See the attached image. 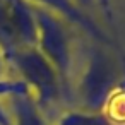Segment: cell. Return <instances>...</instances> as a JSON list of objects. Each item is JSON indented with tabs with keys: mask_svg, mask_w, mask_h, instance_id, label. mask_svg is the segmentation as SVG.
Masks as SVG:
<instances>
[{
	"mask_svg": "<svg viewBox=\"0 0 125 125\" xmlns=\"http://www.w3.org/2000/svg\"><path fill=\"white\" fill-rule=\"evenodd\" d=\"M77 2V5L81 7V9H84L89 16H93L94 17V14H96V10L103 5V0H75ZM96 19V17H94Z\"/></svg>",
	"mask_w": 125,
	"mask_h": 125,
	"instance_id": "8",
	"label": "cell"
},
{
	"mask_svg": "<svg viewBox=\"0 0 125 125\" xmlns=\"http://www.w3.org/2000/svg\"><path fill=\"white\" fill-rule=\"evenodd\" d=\"M34 45V7L28 0H0V50L5 58Z\"/></svg>",
	"mask_w": 125,
	"mask_h": 125,
	"instance_id": "4",
	"label": "cell"
},
{
	"mask_svg": "<svg viewBox=\"0 0 125 125\" xmlns=\"http://www.w3.org/2000/svg\"><path fill=\"white\" fill-rule=\"evenodd\" d=\"M34 21H36L34 48L57 69L69 93V82L75 70L86 34L81 33L72 22H69L62 16L40 7H34Z\"/></svg>",
	"mask_w": 125,
	"mask_h": 125,
	"instance_id": "3",
	"label": "cell"
},
{
	"mask_svg": "<svg viewBox=\"0 0 125 125\" xmlns=\"http://www.w3.org/2000/svg\"><path fill=\"white\" fill-rule=\"evenodd\" d=\"M50 122L52 125H113L104 113H94L79 108H63Z\"/></svg>",
	"mask_w": 125,
	"mask_h": 125,
	"instance_id": "7",
	"label": "cell"
},
{
	"mask_svg": "<svg viewBox=\"0 0 125 125\" xmlns=\"http://www.w3.org/2000/svg\"><path fill=\"white\" fill-rule=\"evenodd\" d=\"M103 2H104V0H103Z\"/></svg>",
	"mask_w": 125,
	"mask_h": 125,
	"instance_id": "11",
	"label": "cell"
},
{
	"mask_svg": "<svg viewBox=\"0 0 125 125\" xmlns=\"http://www.w3.org/2000/svg\"><path fill=\"white\" fill-rule=\"evenodd\" d=\"M0 98L10 113L12 125H52L50 118L38 108L28 89L12 75L0 82Z\"/></svg>",
	"mask_w": 125,
	"mask_h": 125,
	"instance_id": "5",
	"label": "cell"
},
{
	"mask_svg": "<svg viewBox=\"0 0 125 125\" xmlns=\"http://www.w3.org/2000/svg\"><path fill=\"white\" fill-rule=\"evenodd\" d=\"M0 125H12V118H10V113L4 103V99L0 98Z\"/></svg>",
	"mask_w": 125,
	"mask_h": 125,
	"instance_id": "9",
	"label": "cell"
},
{
	"mask_svg": "<svg viewBox=\"0 0 125 125\" xmlns=\"http://www.w3.org/2000/svg\"><path fill=\"white\" fill-rule=\"evenodd\" d=\"M10 74H9V65H7V58L4 55V52L0 50V82L4 79H7Z\"/></svg>",
	"mask_w": 125,
	"mask_h": 125,
	"instance_id": "10",
	"label": "cell"
},
{
	"mask_svg": "<svg viewBox=\"0 0 125 125\" xmlns=\"http://www.w3.org/2000/svg\"><path fill=\"white\" fill-rule=\"evenodd\" d=\"M125 86V69L115 45L84 38L75 70L69 82V106L104 113L113 96Z\"/></svg>",
	"mask_w": 125,
	"mask_h": 125,
	"instance_id": "1",
	"label": "cell"
},
{
	"mask_svg": "<svg viewBox=\"0 0 125 125\" xmlns=\"http://www.w3.org/2000/svg\"><path fill=\"white\" fill-rule=\"evenodd\" d=\"M28 2L34 7H40V9L62 16L63 19L72 22L81 33H84L86 36H89L96 41H101L106 45H115L110 40V36L104 33L101 24L93 16H89L84 9H81L75 0H28Z\"/></svg>",
	"mask_w": 125,
	"mask_h": 125,
	"instance_id": "6",
	"label": "cell"
},
{
	"mask_svg": "<svg viewBox=\"0 0 125 125\" xmlns=\"http://www.w3.org/2000/svg\"><path fill=\"white\" fill-rule=\"evenodd\" d=\"M9 74L31 94L38 108L52 120L69 106L67 86L57 69L34 48H22L7 57Z\"/></svg>",
	"mask_w": 125,
	"mask_h": 125,
	"instance_id": "2",
	"label": "cell"
}]
</instances>
